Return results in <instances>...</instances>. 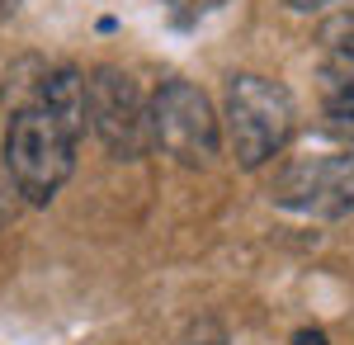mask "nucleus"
<instances>
[{"mask_svg": "<svg viewBox=\"0 0 354 345\" xmlns=\"http://www.w3.org/2000/svg\"><path fill=\"white\" fill-rule=\"evenodd\" d=\"M85 123H90L85 76L71 71V67L43 76L33 85V95L10 114L0 157L10 166L24 204H53L57 199V189L66 185V175L76 166V147H81Z\"/></svg>", "mask_w": 354, "mask_h": 345, "instance_id": "nucleus-1", "label": "nucleus"}, {"mask_svg": "<svg viewBox=\"0 0 354 345\" xmlns=\"http://www.w3.org/2000/svg\"><path fill=\"white\" fill-rule=\"evenodd\" d=\"M222 123H227L232 161H236L241 170H260V166H270V161L288 147V137L298 128V109H293V95H288L279 80L241 71V76L227 80Z\"/></svg>", "mask_w": 354, "mask_h": 345, "instance_id": "nucleus-2", "label": "nucleus"}, {"mask_svg": "<svg viewBox=\"0 0 354 345\" xmlns=\"http://www.w3.org/2000/svg\"><path fill=\"white\" fill-rule=\"evenodd\" d=\"M151 147L180 166H208L222 147V118L194 80H161L151 95Z\"/></svg>", "mask_w": 354, "mask_h": 345, "instance_id": "nucleus-3", "label": "nucleus"}, {"mask_svg": "<svg viewBox=\"0 0 354 345\" xmlns=\"http://www.w3.org/2000/svg\"><path fill=\"white\" fill-rule=\"evenodd\" d=\"M85 114H90V133L109 147V157L137 161L151 147V100L137 90L128 71L95 67L85 76Z\"/></svg>", "mask_w": 354, "mask_h": 345, "instance_id": "nucleus-4", "label": "nucleus"}, {"mask_svg": "<svg viewBox=\"0 0 354 345\" xmlns=\"http://www.w3.org/2000/svg\"><path fill=\"white\" fill-rule=\"evenodd\" d=\"M274 199L283 209L312 213V218H340V213H350L354 209V152L293 161L279 175Z\"/></svg>", "mask_w": 354, "mask_h": 345, "instance_id": "nucleus-5", "label": "nucleus"}, {"mask_svg": "<svg viewBox=\"0 0 354 345\" xmlns=\"http://www.w3.org/2000/svg\"><path fill=\"white\" fill-rule=\"evenodd\" d=\"M326 67H322V109H326V128L354 152V15L326 33Z\"/></svg>", "mask_w": 354, "mask_h": 345, "instance_id": "nucleus-6", "label": "nucleus"}, {"mask_svg": "<svg viewBox=\"0 0 354 345\" xmlns=\"http://www.w3.org/2000/svg\"><path fill=\"white\" fill-rule=\"evenodd\" d=\"M15 194H19V185H15V175H10V166H5V157H0V222H5V218L15 213V204H19Z\"/></svg>", "mask_w": 354, "mask_h": 345, "instance_id": "nucleus-7", "label": "nucleus"}, {"mask_svg": "<svg viewBox=\"0 0 354 345\" xmlns=\"http://www.w3.org/2000/svg\"><path fill=\"white\" fill-rule=\"evenodd\" d=\"M288 10H302V15H312V10H326V5H335V0H283Z\"/></svg>", "mask_w": 354, "mask_h": 345, "instance_id": "nucleus-8", "label": "nucleus"}, {"mask_svg": "<svg viewBox=\"0 0 354 345\" xmlns=\"http://www.w3.org/2000/svg\"><path fill=\"white\" fill-rule=\"evenodd\" d=\"M293 345H326V336H322V331H298Z\"/></svg>", "mask_w": 354, "mask_h": 345, "instance_id": "nucleus-9", "label": "nucleus"}]
</instances>
